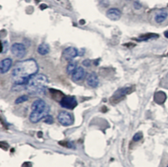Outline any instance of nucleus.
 Returning a JSON list of instances; mask_svg holds the SVG:
<instances>
[{
  "label": "nucleus",
  "instance_id": "nucleus-21",
  "mask_svg": "<svg viewBox=\"0 0 168 167\" xmlns=\"http://www.w3.org/2000/svg\"><path fill=\"white\" fill-rule=\"evenodd\" d=\"M164 35H165V37L168 38V31H166V32L164 33Z\"/></svg>",
  "mask_w": 168,
  "mask_h": 167
},
{
  "label": "nucleus",
  "instance_id": "nucleus-17",
  "mask_svg": "<svg viewBox=\"0 0 168 167\" xmlns=\"http://www.w3.org/2000/svg\"><path fill=\"white\" fill-rule=\"evenodd\" d=\"M43 122L46 124H51L52 123H53V117H52L51 115H49V114H48V115L46 116L43 119Z\"/></svg>",
  "mask_w": 168,
  "mask_h": 167
},
{
  "label": "nucleus",
  "instance_id": "nucleus-14",
  "mask_svg": "<svg viewBox=\"0 0 168 167\" xmlns=\"http://www.w3.org/2000/svg\"><path fill=\"white\" fill-rule=\"evenodd\" d=\"M165 100H166V95H165V93L162 92H159L156 93L154 96V100L156 101V103L159 104L164 103Z\"/></svg>",
  "mask_w": 168,
  "mask_h": 167
},
{
  "label": "nucleus",
  "instance_id": "nucleus-5",
  "mask_svg": "<svg viewBox=\"0 0 168 167\" xmlns=\"http://www.w3.org/2000/svg\"><path fill=\"white\" fill-rule=\"evenodd\" d=\"M60 105L63 108L72 110L77 106L78 103L76 98L73 96H65L60 100Z\"/></svg>",
  "mask_w": 168,
  "mask_h": 167
},
{
  "label": "nucleus",
  "instance_id": "nucleus-1",
  "mask_svg": "<svg viewBox=\"0 0 168 167\" xmlns=\"http://www.w3.org/2000/svg\"><path fill=\"white\" fill-rule=\"evenodd\" d=\"M38 71V65L34 59L18 62L12 70L11 77L17 85H26L28 80Z\"/></svg>",
  "mask_w": 168,
  "mask_h": 167
},
{
  "label": "nucleus",
  "instance_id": "nucleus-12",
  "mask_svg": "<svg viewBox=\"0 0 168 167\" xmlns=\"http://www.w3.org/2000/svg\"><path fill=\"white\" fill-rule=\"evenodd\" d=\"M85 70H84L83 68L81 67H79L76 69L75 72L72 74L73 80L76 81V82L80 81L85 76Z\"/></svg>",
  "mask_w": 168,
  "mask_h": 167
},
{
  "label": "nucleus",
  "instance_id": "nucleus-2",
  "mask_svg": "<svg viewBox=\"0 0 168 167\" xmlns=\"http://www.w3.org/2000/svg\"><path fill=\"white\" fill-rule=\"evenodd\" d=\"M48 79L46 76L41 74H36L33 76L27 84L25 88L32 95H38L43 93L48 85Z\"/></svg>",
  "mask_w": 168,
  "mask_h": 167
},
{
  "label": "nucleus",
  "instance_id": "nucleus-4",
  "mask_svg": "<svg viewBox=\"0 0 168 167\" xmlns=\"http://www.w3.org/2000/svg\"><path fill=\"white\" fill-rule=\"evenodd\" d=\"M58 121L64 126H68L74 124V119L72 114L67 111H61L58 114Z\"/></svg>",
  "mask_w": 168,
  "mask_h": 167
},
{
  "label": "nucleus",
  "instance_id": "nucleus-10",
  "mask_svg": "<svg viewBox=\"0 0 168 167\" xmlns=\"http://www.w3.org/2000/svg\"><path fill=\"white\" fill-rule=\"evenodd\" d=\"M87 84L91 88H97L99 85V78L95 72H91L87 78Z\"/></svg>",
  "mask_w": 168,
  "mask_h": 167
},
{
  "label": "nucleus",
  "instance_id": "nucleus-13",
  "mask_svg": "<svg viewBox=\"0 0 168 167\" xmlns=\"http://www.w3.org/2000/svg\"><path fill=\"white\" fill-rule=\"evenodd\" d=\"M49 46L46 44H41L38 46V52L39 54L41 55H45L49 53Z\"/></svg>",
  "mask_w": 168,
  "mask_h": 167
},
{
  "label": "nucleus",
  "instance_id": "nucleus-22",
  "mask_svg": "<svg viewBox=\"0 0 168 167\" xmlns=\"http://www.w3.org/2000/svg\"><path fill=\"white\" fill-rule=\"evenodd\" d=\"M167 167H168V165H167Z\"/></svg>",
  "mask_w": 168,
  "mask_h": 167
},
{
  "label": "nucleus",
  "instance_id": "nucleus-23",
  "mask_svg": "<svg viewBox=\"0 0 168 167\" xmlns=\"http://www.w3.org/2000/svg\"><path fill=\"white\" fill-rule=\"evenodd\" d=\"M167 55H168V53H167Z\"/></svg>",
  "mask_w": 168,
  "mask_h": 167
},
{
  "label": "nucleus",
  "instance_id": "nucleus-9",
  "mask_svg": "<svg viewBox=\"0 0 168 167\" xmlns=\"http://www.w3.org/2000/svg\"><path fill=\"white\" fill-rule=\"evenodd\" d=\"M106 15L110 20L116 21V20H118L120 19L121 16H122V13L120 11V9L116 8H111L106 11Z\"/></svg>",
  "mask_w": 168,
  "mask_h": 167
},
{
  "label": "nucleus",
  "instance_id": "nucleus-16",
  "mask_svg": "<svg viewBox=\"0 0 168 167\" xmlns=\"http://www.w3.org/2000/svg\"><path fill=\"white\" fill-rule=\"evenodd\" d=\"M28 96L26 95H23L22 96H20L19 98H18L17 100H15V104H17V105H18V104L22 103L24 102H25V101H28Z\"/></svg>",
  "mask_w": 168,
  "mask_h": 167
},
{
  "label": "nucleus",
  "instance_id": "nucleus-7",
  "mask_svg": "<svg viewBox=\"0 0 168 167\" xmlns=\"http://www.w3.org/2000/svg\"><path fill=\"white\" fill-rule=\"evenodd\" d=\"M168 19V10H159L154 15V20L157 24H163Z\"/></svg>",
  "mask_w": 168,
  "mask_h": 167
},
{
  "label": "nucleus",
  "instance_id": "nucleus-8",
  "mask_svg": "<svg viewBox=\"0 0 168 167\" xmlns=\"http://www.w3.org/2000/svg\"><path fill=\"white\" fill-rule=\"evenodd\" d=\"M63 57L67 61H71L78 55V49L74 47H68L63 51Z\"/></svg>",
  "mask_w": 168,
  "mask_h": 167
},
{
  "label": "nucleus",
  "instance_id": "nucleus-20",
  "mask_svg": "<svg viewBox=\"0 0 168 167\" xmlns=\"http://www.w3.org/2000/svg\"><path fill=\"white\" fill-rule=\"evenodd\" d=\"M83 65H84V66H85V67L90 66V65H91L90 60L86 59V60H85V61H83Z\"/></svg>",
  "mask_w": 168,
  "mask_h": 167
},
{
  "label": "nucleus",
  "instance_id": "nucleus-6",
  "mask_svg": "<svg viewBox=\"0 0 168 167\" xmlns=\"http://www.w3.org/2000/svg\"><path fill=\"white\" fill-rule=\"evenodd\" d=\"M10 51L13 55L18 58H22L26 54L25 46L20 43H15L13 44L10 48Z\"/></svg>",
  "mask_w": 168,
  "mask_h": 167
},
{
  "label": "nucleus",
  "instance_id": "nucleus-15",
  "mask_svg": "<svg viewBox=\"0 0 168 167\" xmlns=\"http://www.w3.org/2000/svg\"><path fill=\"white\" fill-rule=\"evenodd\" d=\"M77 62L75 61L70 62L69 64L68 65L66 68V71L68 74H72L75 72V70L77 69Z\"/></svg>",
  "mask_w": 168,
  "mask_h": 167
},
{
  "label": "nucleus",
  "instance_id": "nucleus-3",
  "mask_svg": "<svg viewBox=\"0 0 168 167\" xmlns=\"http://www.w3.org/2000/svg\"><path fill=\"white\" fill-rule=\"evenodd\" d=\"M31 109L32 111L29 116V120L32 123H37L43 119L49 113V107L47 105L46 101L41 99L34 101Z\"/></svg>",
  "mask_w": 168,
  "mask_h": 167
},
{
  "label": "nucleus",
  "instance_id": "nucleus-11",
  "mask_svg": "<svg viewBox=\"0 0 168 167\" xmlns=\"http://www.w3.org/2000/svg\"><path fill=\"white\" fill-rule=\"evenodd\" d=\"M12 65V59L10 58H6L2 60L0 65V72L1 74H5L10 70Z\"/></svg>",
  "mask_w": 168,
  "mask_h": 167
},
{
  "label": "nucleus",
  "instance_id": "nucleus-19",
  "mask_svg": "<svg viewBox=\"0 0 168 167\" xmlns=\"http://www.w3.org/2000/svg\"><path fill=\"white\" fill-rule=\"evenodd\" d=\"M142 138H143V134H142L141 132H137L134 135L133 140V141H135V142H139V140L142 139Z\"/></svg>",
  "mask_w": 168,
  "mask_h": 167
},
{
  "label": "nucleus",
  "instance_id": "nucleus-18",
  "mask_svg": "<svg viewBox=\"0 0 168 167\" xmlns=\"http://www.w3.org/2000/svg\"><path fill=\"white\" fill-rule=\"evenodd\" d=\"M9 49V44H8L7 41H2V51L1 53H5Z\"/></svg>",
  "mask_w": 168,
  "mask_h": 167
}]
</instances>
